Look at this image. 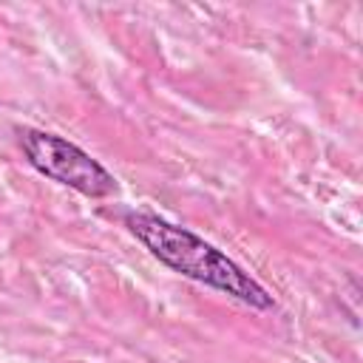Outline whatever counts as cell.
I'll return each mask as SVG.
<instances>
[{"label": "cell", "mask_w": 363, "mask_h": 363, "mask_svg": "<svg viewBox=\"0 0 363 363\" xmlns=\"http://www.w3.org/2000/svg\"><path fill=\"white\" fill-rule=\"evenodd\" d=\"M20 147L26 162L45 179L65 184L88 199H105L119 190L116 179L108 167H102L91 153L77 147L74 142L48 133V130H23Z\"/></svg>", "instance_id": "obj_2"}, {"label": "cell", "mask_w": 363, "mask_h": 363, "mask_svg": "<svg viewBox=\"0 0 363 363\" xmlns=\"http://www.w3.org/2000/svg\"><path fill=\"white\" fill-rule=\"evenodd\" d=\"M125 227L130 230V235L139 244H145V250L153 258H159L173 272L184 275L190 281H199L204 286H213L252 309L275 306V298L244 267H238L227 252L207 244L187 227L170 224V221H164L153 213H142V210L128 213Z\"/></svg>", "instance_id": "obj_1"}]
</instances>
